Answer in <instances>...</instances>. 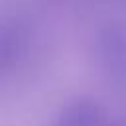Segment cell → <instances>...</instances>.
<instances>
[{
  "label": "cell",
  "mask_w": 126,
  "mask_h": 126,
  "mask_svg": "<svg viewBox=\"0 0 126 126\" xmlns=\"http://www.w3.org/2000/svg\"><path fill=\"white\" fill-rule=\"evenodd\" d=\"M57 126H104V110L93 100H75L61 112Z\"/></svg>",
  "instance_id": "obj_1"
},
{
  "label": "cell",
  "mask_w": 126,
  "mask_h": 126,
  "mask_svg": "<svg viewBox=\"0 0 126 126\" xmlns=\"http://www.w3.org/2000/svg\"><path fill=\"white\" fill-rule=\"evenodd\" d=\"M102 65L114 79H126V35L112 33L102 45Z\"/></svg>",
  "instance_id": "obj_2"
}]
</instances>
